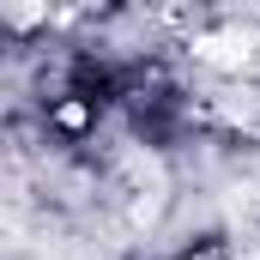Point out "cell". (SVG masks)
<instances>
[{
    "instance_id": "obj_1",
    "label": "cell",
    "mask_w": 260,
    "mask_h": 260,
    "mask_svg": "<svg viewBox=\"0 0 260 260\" xmlns=\"http://www.w3.org/2000/svg\"><path fill=\"white\" fill-rule=\"evenodd\" d=\"M49 24V0H0V30L12 37H30Z\"/></svg>"
}]
</instances>
